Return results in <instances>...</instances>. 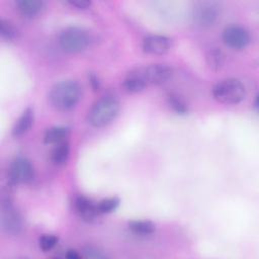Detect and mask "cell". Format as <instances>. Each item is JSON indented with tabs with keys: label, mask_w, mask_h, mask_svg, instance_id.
Instances as JSON below:
<instances>
[{
	"label": "cell",
	"mask_w": 259,
	"mask_h": 259,
	"mask_svg": "<svg viewBox=\"0 0 259 259\" xmlns=\"http://www.w3.org/2000/svg\"><path fill=\"white\" fill-rule=\"evenodd\" d=\"M81 94V86L77 81L63 80L51 88L48 98L54 108L60 111H67L79 102Z\"/></svg>",
	"instance_id": "6da1fadb"
},
{
	"label": "cell",
	"mask_w": 259,
	"mask_h": 259,
	"mask_svg": "<svg viewBox=\"0 0 259 259\" xmlns=\"http://www.w3.org/2000/svg\"><path fill=\"white\" fill-rule=\"evenodd\" d=\"M120 103L116 97L106 94L97 99L88 112V122L94 127H102L110 123L118 114Z\"/></svg>",
	"instance_id": "7a4b0ae2"
},
{
	"label": "cell",
	"mask_w": 259,
	"mask_h": 259,
	"mask_svg": "<svg viewBox=\"0 0 259 259\" xmlns=\"http://www.w3.org/2000/svg\"><path fill=\"white\" fill-rule=\"evenodd\" d=\"M89 31L80 26H69L63 29L58 36L60 48L68 54H77L85 51L91 44Z\"/></svg>",
	"instance_id": "3957f363"
},
{
	"label": "cell",
	"mask_w": 259,
	"mask_h": 259,
	"mask_svg": "<svg viewBox=\"0 0 259 259\" xmlns=\"http://www.w3.org/2000/svg\"><path fill=\"white\" fill-rule=\"evenodd\" d=\"M212 96L221 103L237 104L245 98L246 87L239 79H224L213 86Z\"/></svg>",
	"instance_id": "277c9868"
},
{
	"label": "cell",
	"mask_w": 259,
	"mask_h": 259,
	"mask_svg": "<svg viewBox=\"0 0 259 259\" xmlns=\"http://www.w3.org/2000/svg\"><path fill=\"white\" fill-rule=\"evenodd\" d=\"M33 166L26 158H15L8 167V181L11 185L28 183L33 179Z\"/></svg>",
	"instance_id": "5b68a950"
},
{
	"label": "cell",
	"mask_w": 259,
	"mask_h": 259,
	"mask_svg": "<svg viewBox=\"0 0 259 259\" xmlns=\"http://www.w3.org/2000/svg\"><path fill=\"white\" fill-rule=\"evenodd\" d=\"M220 17V6L213 1H201L192 10L193 21L201 27L211 26Z\"/></svg>",
	"instance_id": "8992f818"
},
{
	"label": "cell",
	"mask_w": 259,
	"mask_h": 259,
	"mask_svg": "<svg viewBox=\"0 0 259 259\" xmlns=\"http://www.w3.org/2000/svg\"><path fill=\"white\" fill-rule=\"evenodd\" d=\"M1 226L3 231L10 236H15L21 231V218L9 197L2 198Z\"/></svg>",
	"instance_id": "52a82bcc"
},
{
	"label": "cell",
	"mask_w": 259,
	"mask_h": 259,
	"mask_svg": "<svg viewBox=\"0 0 259 259\" xmlns=\"http://www.w3.org/2000/svg\"><path fill=\"white\" fill-rule=\"evenodd\" d=\"M223 41L225 45L233 50H243L251 41L249 31L240 25L232 24L227 26L223 31Z\"/></svg>",
	"instance_id": "ba28073f"
},
{
	"label": "cell",
	"mask_w": 259,
	"mask_h": 259,
	"mask_svg": "<svg viewBox=\"0 0 259 259\" xmlns=\"http://www.w3.org/2000/svg\"><path fill=\"white\" fill-rule=\"evenodd\" d=\"M142 49L146 54L161 56L168 53L171 49V39L165 35L150 34L144 37Z\"/></svg>",
	"instance_id": "9c48e42d"
},
{
	"label": "cell",
	"mask_w": 259,
	"mask_h": 259,
	"mask_svg": "<svg viewBox=\"0 0 259 259\" xmlns=\"http://www.w3.org/2000/svg\"><path fill=\"white\" fill-rule=\"evenodd\" d=\"M143 68L148 85L164 84L173 75L172 68L166 64H151Z\"/></svg>",
	"instance_id": "30bf717a"
},
{
	"label": "cell",
	"mask_w": 259,
	"mask_h": 259,
	"mask_svg": "<svg viewBox=\"0 0 259 259\" xmlns=\"http://www.w3.org/2000/svg\"><path fill=\"white\" fill-rule=\"evenodd\" d=\"M148 86L144 68L139 67L127 72L125 77L122 80V88L127 93H139L146 89Z\"/></svg>",
	"instance_id": "8fae6325"
},
{
	"label": "cell",
	"mask_w": 259,
	"mask_h": 259,
	"mask_svg": "<svg viewBox=\"0 0 259 259\" xmlns=\"http://www.w3.org/2000/svg\"><path fill=\"white\" fill-rule=\"evenodd\" d=\"M76 211L81 219L87 222H92L99 214L96 204H94L90 199L85 196H77L74 201Z\"/></svg>",
	"instance_id": "7c38bea8"
},
{
	"label": "cell",
	"mask_w": 259,
	"mask_h": 259,
	"mask_svg": "<svg viewBox=\"0 0 259 259\" xmlns=\"http://www.w3.org/2000/svg\"><path fill=\"white\" fill-rule=\"evenodd\" d=\"M15 7L24 17H34L42 12L46 3L41 0H17Z\"/></svg>",
	"instance_id": "4fadbf2b"
},
{
	"label": "cell",
	"mask_w": 259,
	"mask_h": 259,
	"mask_svg": "<svg viewBox=\"0 0 259 259\" xmlns=\"http://www.w3.org/2000/svg\"><path fill=\"white\" fill-rule=\"evenodd\" d=\"M34 121V113L33 109L31 107H27L21 115L16 120L13 128H12V135L13 137L17 138L22 135H24L26 132L30 130Z\"/></svg>",
	"instance_id": "5bb4252c"
},
{
	"label": "cell",
	"mask_w": 259,
	"mask_h": 259,
	"mask_svg": "<svg viewBox=\"0 0 259 259\" xmlns=\"http://www.w3.org/2000/svg\"><path fill=\"white\" fill-rule=\"evenodd\" d=\"M69 135V128L63 125H56L48 128L44 134V142L46 144H59L66 141Z\"/></svg>",
	"instance_id": "9a60e30c"
},
{
	"label": "cell",
	"mask_w": 259,
	"mask_h": 259,
	"mask_svg": "<svg viewBox=\"0 0 259 259\" xmlns=\"http://www.w3.org/2000/svg\"><path fill=\"white\" fill-rule=\"evenodd\" d=\"M70 155V145L67 141H63L59 144H56L52 153H51V160L52 162L57 165L61 166L64 165Z\"/></svg>",
	"instance_id": "2e32d148"
},
{
	"label": "cell",
	"mask_w": 259,
	"mask_h": 259,
	"mask_svg": "<svg viewBox=\"0 0 259 259\" xmlns=\"http://www.w3.org/2000/svg\"><path fill=\"white\" fill-rule=\"evenodd\" d=\"M128 229L138 235H151L155 232L156 226L150 221H132L128 223Z\"/></svg>",
	"instance_id": "e0dca14e"
},
{
	"label": "cell",
	"mask_w": 259,
	"mask_h": 259,
	"mask_svg": "<svg viewBox=\"0 0 259 259\" xmlns=\"http://www.w3.org/2000/svg\"><path fill=\"white\" fill-rule=\"evenodd\" d=\"M224 62H225V55L220 49L213 48L208 51L206 55V63L212 71L220 70L224 65Z\"/></svg>",
	"instance_id": "ac0fdd59"
},
{
	"label": "cell",
	"mask_w": 259,
	"mask_h": 259,
	"mask_svg": "<svg viewBox=\"0 0 259 259\" xmlns=\"http://www.w3.org/2000/svg\"><path fill=\"white\" fill-rule=\"evenodd\" d=\"M167 101L172 110L175 111L177 114H185L188 111L186 102L177 94L170 93L167 96Z\"/></svg>",
	"instance_id": "d6986e66"
},
{
	"label": "cell",
	"mask_w": 259,
	"mask_h": 259,
	"mask_svg": "<svg viewBox=\"0 0 259 259\" xmlns=\"http://www.w3.org/2000/svg\"><path fill=\"white\" fill-rule=\"evenodd\" d=\"M0 34L1 37L6 41H11L16 37L17 30L12 22L7 19L0 20Z\"/></svg>",
	"instance_id": "ffe728a7"
},
{
	"label": "cell",
	"mask_w": 259,
	"mask_h": 259,
	"mask_svg": "<svg viewBox=\"0 0 259 259\" xmlns=\"http://www.w3.org/2000/svg\"><path fill=\"white\" fill-rule=\"evenodd\" d=\"M119 205V199L116 197H109L100 200L96 206L99 213H110L114 211Z\"/></svg>",
	"instance_id": "44dd1931"
},
{
	"label": "cell",
	"mask_w": 259,
	"mask_h": 259,
	"mask_svg": "<svg viewBox=\"0 0 259 259\" xmlns=\"http://www.w3.org/2000/svg\"><path fill=\"white\" fill-rule=\"evenodd\" d=\"M58 243V237L53 234H45L38 239V247L41 251H51Z\"/></svg>",
	"instance_id": "7402d4cb"
},
{
	"label": "cell",
	"mask_w": 259,
	"mask_h": 259,
	"mask_svg": "<svg viewBox=\"0 0 259 259\" xmlns=\"http://www.w3.org/2000/svg\"><path fill=\"white\" fill-rule=\"evenodd\" d=\"M82 257L85 258H92V259H101V258H105L106 255L99 250L98 248L95 247H86L82 250Z\"/></svg>",
	"instance_id": "603a6c76"
},
{
	"label": "cell",
	"mask_w": 259,
	"mask_h": 259,
	"mask_svg": "<svg viewBox=\"0 0 259 259\" xmlns=\"http://www.w3.org/2000/svg\"><path fill=\"white\" fill-rule=\"evenodd\" d=\"M67 3L78 9H87L91 5V2L87 0H71V1H68Z\"/></svg>",
	"instance_id": "cb8c5ba5"
},
{
	"label": "cell",
	"mask_w": 259,
	"mask_h": 259,
	"mask_svg": "<svg viewBox=\"0 0 259 259\" xmlns=\"http://www.w3.org/2000/svg\"><path fill=\"white\" fill-rule=\"evenodd\" d=\"M89 81H90L91 86H92V88H93L94 90H98V89H99V87H100V82H99V80H98V78H97L96 75L90 74V76H89Z\"/></svg>",
	"instance_id": "d4e9b609"
},
{
	"label": "cell",
	"mask_w": 259,
	"mask_h": 259,
	"mask_svg": "<svg viewBox=\"0 0 259 259\" xmlns=\"http://www.w3.org/2000/svg\"><path fill=\"white\" fill-rule=\"evenodd\" d=\"M65 256L69 259H79L82 257L81 253H78L76 250H68L65 254Z\"/></svg>",
	"instance_id": "484cf974"
}]
</instances>
